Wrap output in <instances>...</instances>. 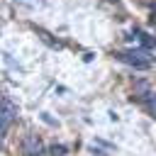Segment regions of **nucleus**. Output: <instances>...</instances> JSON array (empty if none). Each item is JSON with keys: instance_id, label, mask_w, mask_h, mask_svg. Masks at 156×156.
<instances>
[{"instance_id": "nucleus-1", "label": "nucleus", "mask_w": 156, "mask_h": 156, "mask_svg": "<svg viewBox=\"0 0 156 156\" xmlns=\"http://www.w3.org/2000/svg\"><path fill=\"white\" fill-rule=\"evenodd\" d=\"M115 56H117V61H122V63H127V66H132V68H136V71H146V68L151 66V61H154V56H151L149 51H144V49L117 51Z\"/></svg>"}, {"instance_id": "nucleus-2", "label": "nucleus", "mask_w": 156, "mask_h": 156, "mask_svg": "<svg viewBox=\"0 0 156 156\" xmlns=\"http://www.w3.org/2000/svg\"><path fill=\"white\" fill-rule=\"evenodd\" d=\"M0 105H2V112H0V132H2V136H5V134H7V129H10V124H12V119H17L20 107L12 102V98H10V95H2Z\"/></svg>"}, {"instance_id": "nucleus-3", "label": "nucleus", "mask_w": 156, "mask_h": 156, "mask_svg": "<svg viewBox=\"0 0 156 156\" xmlns=\"http://www.w3.org/2000/svg\"><path fill=\"white\" fill-rule=\"evenodd\" d=\"M20 149H22V156H41L44 154V141H41L39 134H27L22 139Z\"/></svg>"}, {"instance_id": "nucleus-4", "label": "nucleus", "mask_w": 156, "mask_h": 156, "mask_svg": "<svg viewBox=\"0 0 156 156\" xmlns=\"http://www.w3.org/2000/svg\"><path fill=\"white\" fill-rule=\"evenodd\" d=\"M127 44H129L132 49H144V51H149V49L156 44V37H149L146 32H141V29H134V32L127 37Z\"/></svg>"}, {"instance_id": "nucleus-5", "label": "nucleus", "mask_w": 156, "mask_h": 156, "mask_svg": "<svg viewBox=\"0 0 156 156\" xmlns=\"http://www.w3.org/2000/svg\"><path fill=\"white\" fill-rule=\"evenodd\" d=\"M149 93H154V88H151L149 80H144V78L134 80V100H141V98H146Z\"/></svg>"}, {"instance_id": "nucleus-6", "label": "nucleus", "mask_w": 156, "mask_h": 156, "mask_svg": "<svg viewBox=\"0 0 156 156\" xmlns=\"http://www.w3.org/2000/svg\"><path fill=\"white\" fill-rule=\"evenodd\" d=\"M139 102H141L149 112H154V115H156V93H149V95H146V98H141Z\"/></svg>"}, {"instance_id": "nucleus-7", "label": "nucleus", "mask_w": 156, "mask_h": 156, "mask_svg": "<svg viewBox=\"0 0 156 156\" xmlns=\"http://www.w3.org/2000/svg\"><path fill=\"white\" fill-rule=\"evenodd\" d=\"M37 34H39V37H41V41H44V44H49L51 49H61V41H56V39H51V34H46L44 29H37Z\"/></svg>"}, {"instance_id": "nucleus-8", "label": "nucleus", "mask_w": 156, "mask_h": 156, "mask_svg": "<svg viewBox=\"0 0 156 156\" xmlns=\"http://www.w3.org/2000/svg\"><path fill=\"white\" fill-rule=\"evenodd\" d=\"M49 154H51V156H66V154H68V149H66L63 144H54V146L49 149Z\"/></svg>"}]
</instances>
